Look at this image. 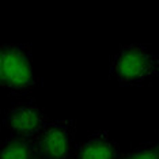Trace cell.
<instances>
[{
    "instance_id": "1",
    "label": "cell",
    "mask_w": 159,
    "mask_h": 159,
    "mask_svg": "<svg viewBox=\"0 0 159 159\" xmlns=\"http://www.w3.org/2000/svg\"><path fill=\"white\" fill-rule=\"evenodd\" d=\"M159 59L142 45H125L114 55L110 74L120 83H139L154 76Z\"/></svg>"
},
{
    "instance_id": "2",
    "label": "cell",
    "mask_w": 159,
    "mask_h": 159,
    "mask_svg": "<svg viewBox=\"0 0 159 159\" xmlns=\"http://www.w3.org/2000/svg\"><path fill=\"white\" fill-rule=\"evenodd\" d=\"M0 82L12 91L29 89L34 84L31 59L19 45H6L0 50Z\"/></svg>"
},
{
    "instance_id": "3",
    "label": "cell",
    "mask_w": 159,
    "mask_h": 159,
    "mask_svg": "<svg viewBox=\"0 0 159 159\" xmlns=\"http://www.w3.org/2000/svg\"><path fill=\"white\" fill-rule=\"evenodd\" d=\"M35 139L38 152L45 159H67L72 140L71 122L48 121Z\"/></svg>"
},
{
    "instance_id": "4",
    "label": "cell",
    "mask_w": 159,
    "mask_h": 159,
    "mask_svg": "<svg viewBox=\"0 0 159 159\" xmlns=\"http://www.w3.org/2000/svg\"><path fill=\"white\" fill-rule=\"evenodd\" d=\"M48 122V118L38 106L33 103L12 105L6 113V125L12 136L34 139Z\"/></svg>"
},
{
    "instance_id": "5",
    "label": "cell",
    "mask_w": 159,
    "mask_h": 159,
    "mask_svg": "<svg viewBox=\"0 0 159 159\" xmlns=\"http://www.w3.org/2000/svg\"><path fill=\"white\" fill-rule=\"evenodd\" d=\"M117 150L107 133H95L82 143L78 159H116Z\"/></svg>"
},
{
    "instance_id": "6",
    "label": "cell",
    "mask_w": 159,
    "mask_h": 159,
    "mask_svg": "<svg viewBox=\"0 0 159 159\" xmlns=\"http://www.w3.org/2000/svg\"><path fill=\"white\" fill-rule=\"evenodd\" d=\"M37 152L38 148L33 139L11 136L2 144L0 159H34Z\"/></svg>"
},
{
    "instance_id": "7",
    "label": "cell",
    "mask_w": 159,
    "mask_h": 159,
    "mask_svg": "<svg viewBox=\"0 0 159 159\" xmlns=\"http://www.w3.org/2000/svg\"><path fill=\"white\" fill-rule=\"evenodd\" d=\"M125 159H159V147L152 146V144H146L126 154Z\"/></svg>"
}]
</instances>
